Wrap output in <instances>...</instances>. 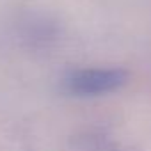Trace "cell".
<instances>
[{
	"instance_id": "cell-1",
	"label": "cell",
	"mask_w": 151,
	"mask_h": 151,
	"mask_svg": "<svg viewBox=\"0 0 151 151\" xmlns=\"http://www.w3.org/2000/svg\"><path fill=\"white\" fill-rule=\"evenodd\" d=\"M130 73L123 68H77L60 77L59 87L73 98H98L123 89Z\"/></svg>"
},
{
	"instance_id": "cell-2",
	"label": "cell",
	"mask_w": 151,
	"mask_h": 151,
	"mask_svg": "<svg viewBox=\"0 0 151 151\" xmlns=\"http://www.w3.org/2000/svg\"><path fill=\"white\" fill-rule=\"evenodd\" d=\"M14 36L25 50L46 52L59 43L62 36V27L60 22L48 13L29 11L16 20Z\"/></svg>"
},
{
	"instance_id": "cell-3",
	"label": "cell",
	"mask_w": 151,
	"mask_h": 151,
	"mask_svg": "<svg viewBox=\"0 0 151 151\" xmlns=\"http://www.w3.org/2000/svg\"><path fill=\"white\" fill-rule=\"evenodd\" d=\"M68 151H126L103 130H86L68 142Z\"/></svg>"
}]
</instances>
